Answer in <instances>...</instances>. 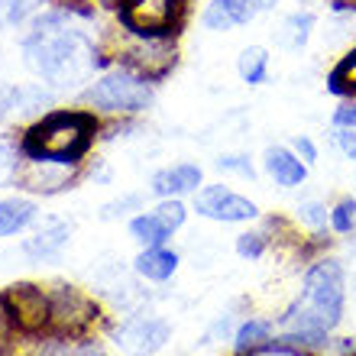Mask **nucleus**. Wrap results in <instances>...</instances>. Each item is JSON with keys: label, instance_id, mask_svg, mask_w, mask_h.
<instances>
[{"label": "nucleus", "instance_id": "obj_1", "mask_svg": "<svg viewBox=\"0 0 356 356\" xmlns=\"http://www.w3.org/2000/svg\"><path fill=\"white\" fill-rule=\"evenodd\" d=\"M19 49H23V62L29 72L58 94L85 88L94 72L107 65L94 39L85 29H78L75 13H68L65 7L46 10L29 19Z\"/></svg>", "mask_w": 356, "mask_h": 356}, {"label": "nucleus", "instance_id": "obj_2", "mask_svg": "<svg viewBox=\"0 0 356 356\" xmlns=\"http://www.w3.org/2000/svg\"><path fill=\"white\" fill-rule=\"evenodd\" d=\"M343 301H347V282L337 259H321L305 275V301H298L289 314L282 318L285 337L298 347H324L327 334L343 318Z\"/></svg>", "mask_w": 356, "mask_h": 356}, {"label": "nucleus", "instance_id": "obj_3", "mask_svg": "<svg viewBox=\"0 0 356 356\" xmlns=\"http://www.w3.org/2000/svg\"><path fill=\"white\" fill-rule=\"evenodd\" d=\"M101 130V120L94 111H49L26 127L19 136L23 159H46L81 165L94 146V136Z\"/></svg>", "mask_w": 356, "mask_h": 356}, {"label": "nucleus", "instance_id": "obj_4", "mask_svg": "<svg viewBox=\"0 0 356 356\" xmlns=\"http://www.w3.org/2000/svg\"><path fill=\"white\" fill-rule=\"evenodd\" d=\"M188 0H123L117 23L127 36L175 39L185 26Z\"/></svg>", "mask_w": 356, "mask_h": 356}, {"label": "nucleus", "instance_id": "obj_5", "mask_svg": "<svg viewBox=\"0 0 356 356\" xmlns=\"http://www.w3.org/2000/svg\"><path fill=\"white\" fill-rule=\"evenodd\" d=\"M152 81L130 68H111L85 88V101L104 113H140L152 104Z\"/></svg>", "mask_w": 356, "mask_h": 356}, {"label": "nucleus", "instance_id": "obj_6", "mask_svg": "<svg viewBox=\"0 0 356 356\" xmlns=\"http://www.w3.org/2000/svg\"><path fill=\"white\" fill-rule=\"evenodd\" d=\"M0 298H3V308L13 321V330L29 334V337L49 334V321H52V295L49 291H42L39 285H29V282H17Z\"/></svg>", "mask_w": 356, "mask_h": 356}, {"label": "nucleus", "instance_id": "obj_7", "mask_svg": "<svg viewBox=\"0 0 356 356\" xmlns=\"http://www.w3.org/2000/svg\"><path fill=\"white\" fill-rule=\"evenodd\" d=\"M120 65L143 75L146 81H162L172 75L178 65V46L175 39H140L130 36V46L120 49Z\"/></svg>", "mask_w": 356, "mask_h": 356}, {"label": "nucleus", "instance_id": "obj_8", "mask_svg": "<svg viewBox=\"0 0 356 356\" xmlns=\"http://www.w3.org/2000/svg\"><path fill=\"white\" fill-rule=\"evenodd\" d=\"M97 321V305L88 298L85 291L72 289V285H58L52 291V321H49V334L58 340H75Z\"/></svg>", "mask_w": 356, "mask_h": 356}, {"label": "nucleus", "instance_id": "obj_9", "mask_svg": "<svg viewBox=\"0 0 356 356\" xmlns=\"http://www.w3.org/2000/svg\"><path fill=\"white\" fill-rule=\"evenodd\" d=\"M195 211L207 220H217V224H243V220H253L259 214V207L250 201V197L236 195L234 188L227 185H204L195 191Z\"/></svg>", "mask_w": 356, "mask_h": 356}, {"label": "nucleus", "instance_id": "obj_10", "mask_svg": "<svg viewBox=\"0 0 356 356\" xmlns=\"http://www.w3.org/2000/svg\"><path fill=\"white\" fill-rule=\"evenodd\" d=\"M169 337H172L169 321L146 318V314L130 318L127 324L117 327V334H113L117 347H120L127 356H152V353H159V350L169 343Z\"/></svg>", "mask_w": 356, "mask_h": 356}, {"label": "nucleus", "instance_id": "obj_11", "mask_svg": "<svg viewBox=\"0 0 356 356\" xmlns=\"http://www.w3.org/2000/svg\"><path fill=\"white\" fill-rule=\"evenodd\" d=\"M78 178V165L65 162H46V159H23L17 175V188L36 191V195H56L62 188H72Z\"/></svg>", "mask_w": 356, "mask_h": 356}, {"label": "nucleus", "instance_id": "obj_12", "mask_svg": "<svg viewBox=\"0 0 356 356\" xmlns=\"http://www.w3.org/2000/svg\"><path fill=\"white\" fill-rule=\"evenodd\" d=\"M259 17L256 7L250 0H211L204 10H201V23L211 33H230V29H240L246 23H253Z\"/></svg>", "mask_w": 356, "mask_h": 356}, {"label": "nucleus", "instance_id": "obj_13", "mask_svg": "<svg viewBox=\"0 0 356 356\" xmlns=\"http://www.w3.org/2000/svg\"><path fill=\"white\" fill-rule=\"evenodd\" d=\"M263 169L272 175V181L282 188H298L308 181V162L301 159L295 149L289 146H269L263 152Z\"/></svg>", "mask_w": 356, "mask_h": 356}, {"label": "nucleus", "instance_id": "obj_14", "mask_svg": "<svg viewBox=\"0 0 356 356\" xmlns=\"http://www.w3.org/2000/svg\"><path fill=\"white\" fill-rule=\"evenodd\" d=\"M201 165L195 162H178V165H169V169H159L152 175V195L159 197H181V195H195L201 188Z\"/></svg>", "mask_w": 356, "mask_h": 356}, {"label": "nucleus", "instance_id": "obj_15", "mask_svg": "<svg viewBox=\"0 0 356 356\" xmlns=\"http://www.w3.org/2000/svg\"><path fill=\"white\" fill-rule=\"evenodd\" d=\"M311 33H314V13L311 10H295L275 29V46L285 49V52H301L308 46Z\"/></svg>", "mask_w": 356, "mask_h": 356}, {"label": "nucleus", "instance_id": "obj_16", "mask_svg": "<svg viewBox=\"0 0 356 356\" xmlns=\"http://www.w3.org/2000/svg\"><path fill=\"white\" fill-rule=\"evenodd\" d=\"M68 230L65 224H58V220H49L46 227H39L33 236H26V243H23V253L33 256V259H56L62 253V246L68 243Z\"/></svg>", "mask_w": 356, "mask_h": 356}, {"label": "nucleus", "instance_id": "obj_17", "mask_svg": "<svg viewBox=\"0 0 356 356\" xmlns=\"http://www.w3.org/2000/svg\"><path fill=\"white\" fill-rule=\"evenodd\" d=\"M178 269V253L165 250V246H149L136 256V272L149 282H165L172 279V272Z\"/></svg>", "mask_w": 356, "mask_h": 356}, {"label": "nucleus", "instance_id": "obj_18", "mask_svg": "<svg viewBox=\"0 0 356 356\" xmlns=\"http://www.w3.org/2000/svg\"><path fill=\"white\" fill-rule=\"evenodd\" d=\"M36 217V204L23 201V197H0V240L10 234L23 230L26 224H33Z\"/></svg>", "mask_w": 356, "mask_h": 356}, {"label": "nucleus", "instance_id": "obj_19", "mask_svg": "<svg viewBox=\"0 0 356 356\" xmlns=\"http://www.w3.org/2000/svg\"><path fill=\"white\" fill-rule=\"evenodd\" d=\"M236 72L246 85H266L269 81V52L263 46H246L236 56Z\"/></svg>", "mask_w": 356, "mask_h": 356}, {"label": "nucleus", "instance_id": "obj_20", "mask_svg": "<svg viewBox=\"0 0 356 356\" xmlns=\"http://www.w3.org/2000/svg\"><path fill=\"white\" fill-rule=\"evenodd\" d=\"M130 236L143 246V250H149V246L165 243V240L172 236V230L162 224L156 214H140V217H133L130 220Z\"/></svg>", "mask_w": 356, "mask_h": 356}, {"label": "nucleus", "instance_id": "obj_21", "mask_svg": "<svg viewBox=\"0 0 356 356\" xmlns=\"http://www.w3.org/2000/svg\"><path fill=\"white\" fill-rule=\"evenodd\" d=\"M46 0H0V29H19L26 26L29 19L42 13Z\"/></svg>", "mask_w": 356, "mask_h": 356}, {"label": "nucleus", "instance_id": "obj_22", "mask_svg": "<svg viewBox=\"0 0 356 356\" xmlns=\"http://www.w3.org/2000/svg\"><path fill=\"white\" fill-rule=\"evenodd\" d=\"M272 340V324L269 321H259V318H250L246 324H240V330H236L234 337V347L240 356H250L253 350H259L263 343H269Z\"/></svg>", "mask_w": 356, "mask_h": 356}, {"label": "nucleus", "instance_id": "obj_23", "mask_svg": "<svg viewBox=\"0 0 356 356\" xmlns=\"http://www.w3.org/2000/svg\"><path fill=\"white\" fill-rule=\"evenodd\" d=\"M327 88L334 94H340V97H356V46L330 68Z\"/></svg>", "mask_w": 356, "mask_h": 356}, {"label": "nucleus", "instance_id": "obj_24", "mask_svg": "<svg viewBox=\"0 0 356 356\" xmlns=\"http://www.w3.org/2000/svg\"><path fill=\"white\" fill-rule=\"evenodd\" d=\"M19 165H23V152H19V146L0 140V188L17 185Z\"/></svg>", "mask_w": 356, "mask_h": 356}, {"label": "nucleus", "instance_id": "obj_25", "mask_svg": "<svg viewBox=\"0 0 356 356\" xmlns=\"http://www.w3.org/2000/svg\"><path fill=\"white\" fill-rule=\"evenodd\" d=\"M330 227H334L337 234H350L356 227V201L353 197H343V201L334 204V211H330Z\"/></svg>", "mask_w": 356, "mask_h": 356}, {"label": "nucleus", "instance_id": "obj_26", "mask_svg": "<svg viewBox=\"0 0 356 356\" xmlns=\"http://www.w3.org/2000/svg\"><path fill=\"white\" fill-rule=\"evenodd\" d=\"M152 214L159 217V220H162V224H165V227H169L172 234H175L178 227L185 224V204H181L178 197H162V204L156 207Z\"/></svg>", "mask_w": 356, "mask_h": 356}, {"label": "nucleus", "instance_id": "obj_27", "mask_svg": "<svg viewBox=\"0 0 356 356\" xmlns=\"http://www.w3.org/2000/svg\"><path fill=\"white\" fill-rule=\"evenodd\" d=\"M250 356H311V353H308V347H298L291 340H269V343H263V347L253 350Z\"/></svg>", "mask_w": 356, "mask_h": 356}, {"label": "nucleus", "instance_id": "obj_28", "mask_svg": "<svg viewBox=\"0 0 356 356\" xmlns=\"http://www.w3.org/2000/svg\"><path fill=\"white\" fill-rule=\"evenodd\" d=\"M298 217L305 220L308 227H314V230H321V227L330 220V211L321 201H301L298 204Z\"/></svg>", "mask_w": 356, "mask_h": 356}, {"label": "nucleus", "instance_id": "obj_29", "mask_svg": "<svg viewBox=\"0 0 356 356\" xmlns=\"http://www.w3.org/2000/svg\"><path fill=\"white\" fill-rule=\"evenodd\" d=\"M214 165L220 172H240V175H246V178H256V169H253V162H250V156H236V152H230V156H217Z\"/></svg>", "mask_w": 356, "mask_h": 356}, {"label": "nucleus", "instance_id": "obj_30", "mask_svg": "<svg viewBox=\"0 0 356 356\" xmlns=\"http://www.w3.org/2000/svg\"><path fill=\"white\" fill-rule=\"evenodd\" d=\"M266 250V234H243L236 240V253L243 259H259Z\"/></svg>", "mask_w": 356, "mask_h": 356}, {"label": "nucleus", "instance_id": "obj_31", "mask_svg": "<svg viewBox=\"0 0 356 356\" xmlns=\"http://www.w3.org/2000/svg\"><path fill=\"white\" fill-rule=\"evenodd\" d=\"M330 127H347V130H356V97H343L334 117H330Z\"/></svg>", "mask_w": 356, "mask_h": 356}, {"label": "nucleus", "instance_id": "obj_32", "mask_svg": "<svg viewBox=\"0 0 356 356\" xmlns=\"http://www.w3.org/2000/svg\"><path fill=\"white\" fill-rule=\"evenodd\" d=\"M291 149L298 152L308 165H314V162H318V146H314V140H311V136H295V140H291Z\"/></svg>", "mask_w": 356, "mask_h": 356}, {"label": "nucleus", "instance_id": "obj_33", "mask_svg": "<svg viewBox=\"0 0 356 356\" xmlns=\"http://www.w3.org/2000/svg\"><path fill=\"white\" fill-rule=\"evenodd\" d=\"M256 7V13H269V10H275L279 7V0H250Z\"/></svg>", "mask_w": 356, "mask_h": 356}, {"label": "nucleus", "instance_id": "obj_34", "mask_svg": "<svg viewBox=\"0 0 356 356\" xmlns=\"http://www.w3.org/2000/svg\"><path fill=\"white\" fill-rule=\"evenodd\" d=\"M97 3H101V7H107V10H120L123 0H97Z\"/></svg>", "mask_w": 356, "mask_h": 356}, {"label": "nucleus", "instance_id": "obj_35", "mask_svg": "<svg viewBox=\"0 0 356 356\" xmlns=\"http://www.w3.org/2000/svg\"><path fill=\"white\" fill-rule=\"evenodd\" d=\"M0 356H3V353H0Z\"/></svg>", "mask_w": 356, "mask_h": 356}]
</instances>
